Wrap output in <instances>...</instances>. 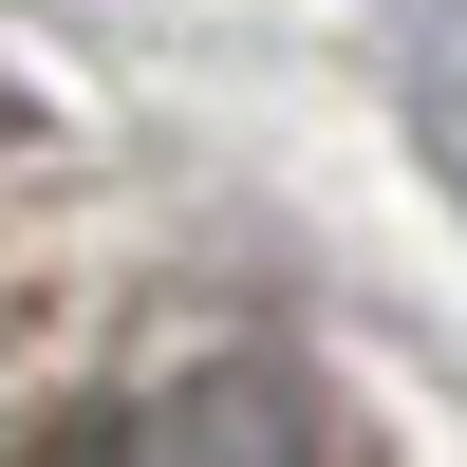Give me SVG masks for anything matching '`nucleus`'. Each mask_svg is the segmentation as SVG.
I'll return each mask as SVG.
<instances>
[{"label":"nucleus","mask_w":467,"mask_h":467,"mask_svg":"<svg viewBox=\"0 0 467 467\" xmlns=\"http://www.w3.org/2000/svg\"><path fill=\"white\" fill-rule=\"evenodd\" d=\"M112 467H337V431H318V393H299V374L224 356V374H169V393L112 431Z\"/></svg>","instance_id":"obj_1"},{"label":"nucleus","mask_w":467,"mask_h":467,"mask_svg":"<svg viewBox=\"0 0 467 467\" xmlns=\"http://www.w3.org/2000/svg\"><path fill=\"white\" fill-rule=\"evenodd\" d=\"M431 94H449L431 131H449V169H467V37H431Z\"/></svg>","instance_id":"obj_2"}]
</instances>
